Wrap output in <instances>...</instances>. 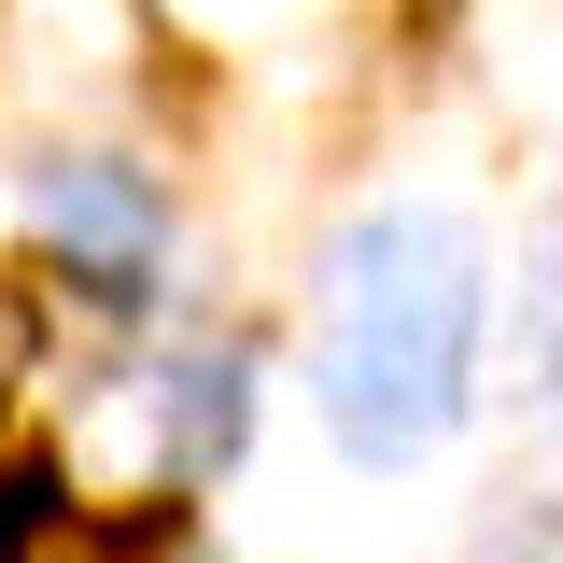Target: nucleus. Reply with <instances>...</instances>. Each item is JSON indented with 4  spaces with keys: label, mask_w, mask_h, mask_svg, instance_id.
<instances>
[{
    "label": "nucleus",
    "mask_w": 563,
    "mask_h": 563,
    "mask_svg": "<svg viewBox=\"0 0 563 563\" xmlns=\"http://www.w3.org/2000/svg\"><path fill=\"white\" fill-rule=\"evenodd\" d=\"M29 352H43V324H29V296H14V282H0V409H14V395H29Z\"/></svg>",
    "instance_id": "nucleus-5"
},
{
    "label": "nucleus",
    "mask_w": 563,
    "mask_h": 563,
    "mask_svg": "<svg viewBox=\"0 0 563 563\" xmlns=\"http://www.w3.org/2000/svg\"><path fill=\"white\" fill-rule=\"evenodd\" d=\"M29 240L57 254L70 296L141 310L155 268H169V184H155L141 155H99V141H43V155H29Z\"/></svg>",
    "instance_id": "nucleus-2"
},
{
    "label": "nucleus",
    "mask_w": 563,
    "mask_h": 563,
    "mask_svg": "<svg viewBox=\"0 0 563 563\" xmlns=\"http://www.w3.org/2000/svg\"><path fill=\"white\" fill-rule=\"evenodd\" d=\"M493 268L451 198H366L324 240V324H310V395L352 465H422L465 395H479Z\"/></svg>",
    "instance_id": "nucleus-1"
},
{
    "label": "nucleus",
    "mask_w": 563,
    "mask_h": 563,
    "mask_svg": "<svg viewBox=\"0 0 563 563\" xmlns=\"http://www.w3.org/2000/svg\"><path fill=\"white\" fill-rule=\"evenodd\" d=\"M113 395L141 409V507H169V493L240 465V437H254V352L198 339V352H169L155 380H113Z\"/></svg>",
    "instance_id": "nucleus-3"
},
{
    "label": "nucleus",
    "mask_w": 563,
    "mask_h": 563,
    "mask_svg": "<svg viewBox=\"0 0 563 563\" xmlns=\"http://www.w3.org/2000/svg\"><path fill=\"white\" fill-rule=\"evenodd\" d=\"M521 507H536V536H563V409H536V451H521Z\"/></svg>",
    "instance_id": "nucleus-4"
}]
</instances>
